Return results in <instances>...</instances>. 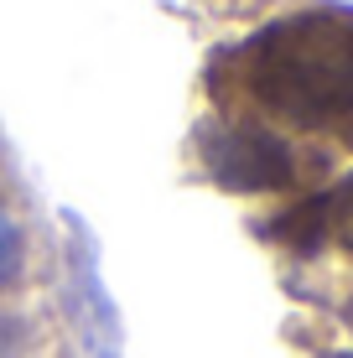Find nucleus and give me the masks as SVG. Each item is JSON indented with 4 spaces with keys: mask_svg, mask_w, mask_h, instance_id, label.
I'll list each match as a JSON object with an SVG mask.
<instances>
[{
    "mask_svg": "<svg viewBox=\"0 0 353 358\" xmlns=\"http://www.w3.org/2000/svg\"><path fill=\"white\" fill-rule=\"evenodd\" d=\"M281 229H307L301 250L322 244V234H327V239H338V244L353 255V177H343L333 192H322V197H312V203H301Z\"/></svg>",
    "mask_w": 353,
    "mask_h": 358,
    "instance_id": "3",
    "label": "nucleus"
},
{
    "mask_svg": "<svg viewBox=\"0 0 353 358\" xmlns=\"http://www.w3.org/2000/svg\"><path fill=\"white\" fill-rule=\"evenodd\" d=\"M36 353V322L21 306H0V358H31Z\"/></svg>",
    "mask_w": 353,
    "mask_h": 358,
    "instance_id": "5",
    "label": "nucleus"
},
{
    "mask_svg": "<svg viewBox=\"0 0 353 358\" xmlns=\"http://www.w3.org/2000/svg\"><path fill=\"white\" fill-rule=\"evenodd\" d=\"M27 280V229H21L10 197L0 192V296Z\"/></svg>",
    "mask_w": 353,
    "mask_h": 358,
    "instance_id": "4",
    "label": "nucleus"
},
{
    "mask_svg": "<svg viewBox=\"0 0 353 358\" xmlns=\"http://www.w3.org/2000/svg\"><path fill=\"white\" fill-rule=\"evenodd\" d=\"M198 156L208 177L229 192H286L296 182V151L260 120H208L198 130Z\"/></svg>",
    "mask_w": 353,
    "mask_h": 358,
    "instance_id": "2",
    "label": "nucleus"
},
{
    "mask_svg": "<svg viewBox=\"0 0 353 358\" xmlns=\"http://www.w3.org/2000/svg\"><path fill=\"white\" fill-rule=\"evenodd\" d=\"M224 109H254L291 130H333L353 115V16L296 10L229 47L208 73Z\"/></svg>",
    "mask_w": 353,
    "mask_h": 358,
    "instance_id": "1",
    "label": "nucleus"
}]
</instances>
